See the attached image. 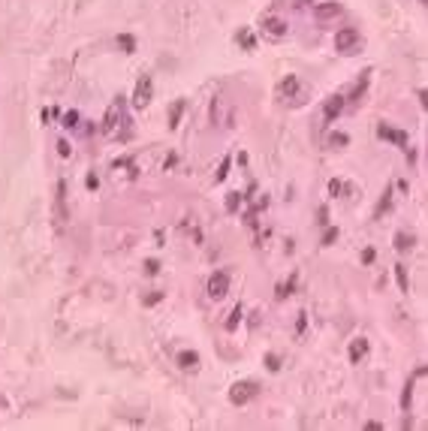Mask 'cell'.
Here are the masks:
<instances>
[{"label": "cell", "instance_id": "obj_6", "mask_svg": "<svg viewBox=\"0 0 428 431\" xmlns=\"http://www.w3.org/2000/svg\"><path fill=\"white\" fill-rule=\"evenodd\" d=\"M377 136H380V139H389V142H395V145H401V148H407V133L392 130L389 124H380V127H377Z\"/></svg>", "mask_w": 428, "mask_h": 431}, {"label": "cell", "instance_id": "obj_7", "mask_svg": "<svg viewBox=\"0 0 428 431\" xmlns=\"http://www.w3.org/2000/svg\"><path fill=\"white\" fill-rule=\"evenodd\" d=\"M338 15H341V6H338V3H332V0L317 6V21H320V24H326V21L338 18Z\"/></svg>", "mask_w": 428, "mask_h": 431}, {"label": "cell", "instance_id": "obj_1", "mask_svg": "<svg viewBox=\"0 0 428 431\" xmlns=\"http://www.w3.org/2000/svg\"><path fill=\"white\" fill-rule=\"evenodd\" d=\"M256 392H260V386H256L253 380H238V383L232 386V392H229V401H232V404H247V401L256 398Z\"/></svg>", "mask_w": 428, "mask_h": 431}, {"label": "cell", "instance_id": "obj_14", "mask_svg": "<svg viewBox=\"0 0 428 431\" xmlns=\"http://www.w3.org/2000/svg\"><path fill=\"white\" fill-rule=\"evenodd\" d=\"M395 247H398V250H407V247H413V235H407V232H398V235H395Z\"/></svg>", "mask_w": 428, "mask_h": 431}, {"label": "cell", "instance_id": "obj_9", "mask_svg": "<svg viewBox=\"0 0 428 431\" xmlns=\"http://www.w3.org/2000/svg\"><path fill=\"white\" fill-rule=\"evenodd\" d=\"M368 356V338H356L353 344H350V359L353 362H362Z\"/></svg>", "mask_w": 428, "mask_h": 431}, {"label": "cell", "instance_id": "obj_15", "mask_svg": "<svg viewBox=\"0 0 428 431\" xmlns=\"http://www.w3.org/2000/svg\"><path fill=\"white\" fill-rule=\"evenodd\" d=\"M395 281H398L401 293H407V272H404V266H395Z\"/></svg>", "mask_w": 428, "mask_h": 431}, {"label": "cell", "instance_id": "obj_26", "mask_svg": "<svg viewBox=\"0 0 428 431\" xmlns=\"http://www.w3.org/2000/svg\"><path fill=\"white\" fill-rule=\"evenodd\" d=\"M157 302H160V293H151V296L145 299V305H157Z\"/></svg>", "mask_w": 428, "mask_h": 431}, {"label": "cell", "instance_id": "obj_28", "mask_svg": "<svg viewBox=\"0 0 428 431\" xmlns=\"http://www.w3.org/2000/svg\"><path fill=\"white\" fill-rule=\"evenodd\" d=\"M419 100H422V106L428 109V91H419Z\"/></svg>", "mask_w": 428, "mask_h": 431}, {"label": "cell", "instance_id": "obj_27", "mask_svg": "<svg viewBox=\"0 0 428 431\" xmlns=\"http://www.w3.org/2000/svg\"><path fill=\"white\" fill-rule=\"evenodd\" d=\"M338 190H341V181H332V184H329V193H332V196H335V193H338Z\"/></svg>", "mask_w": 428, "mask_h": 431}, {"label": "cell", "instance_id": "obj_8", "mask_svg": "<svg viewBox=\"0 0 428 431\" xmlns=\"http://www.w3.org/2000/svg\"><path fill=\"white\" fill-rule=\"evenodd\" d=\"M341 109H344V97H341V94H335V97H329V100H326L323 115H326V118H338V115H341Z\"/></svg>", "mask_w": 428, "mask_h": 431}, {"label": "cell", "instance_id": "obj_5", "mask_svg": "<svg viewBox=\"0 0 428 431\" xmlns=\"http://www.w3.org/2000/svg\"><path fill=\"white\" fill-rule=\"evenodd\" d=\"M263 33L269 39H284L287 36V21L284 18H266L263 21Z\"/></svg>", "mask_w": 428, "mask_h": 431}, {"label": "cell", "instance_id": "obj_19", "mask_svg": "<svg viewBox=\"0 0 428 431\" xmlns=\"http://www.w3.org/2000/svg\"><path fill=\"white\" fill-rule=\"evenodd\" d=\"M238 42H241L244 48H253V36H250L247 30H241V33H238Z\"/></svg>", "mask_w": 428, "mask_h": 431}, {"label": "cell", "instance_id": "obj_10", "mask_svg": "<svg viewBox=\"0 0 428 431\" xmlns=\"http://www.w3.org/2000/svg\"><path fill=\"white\" fill-rule=\"evenodd\" d=\"M184 106H187L184 100H175V103H172V109H169V127H172V130L178 127V121H181V112H184Z\"/></svg>", "mask_w": 428, "mask_h": 431}, {"label": "cell", "instance_id": "obj_17", "mask_svg": "<svg viewBox=\"0 0 428 431\" xmlns=\"http://www.w3.org/2000/svg\"><path fill=\"white\" fill-rule=\"evenodd\" d=\"M238 320H241V308H235V311L229 314V320H226V329H235V326H238Z\"/></svg>", "mask_w": 428, "mask_h": 431}, {"label": "cell", "instance_id": "obj_16", "mask_svg": "<svg viewBox=\"0 0 428 431\" xmlns=\"http://www.w3.org/2000/svg\"><path fill=\"white\" fill-rule=\"evenodd\" d=\"M118 42H121V48H124V51H133V48H136L133 36H127V33H124V36H118Z\"/></svg>", "mask_w": 428, "mask_h": 431}, {"label": "cell", "instance_id": "obj_25", "mask_svg": "<svg viewBox=\"0 0 428 431\" xmlns=\"http://www.w3.org/2000/svg\"><path fill=\"white\" fill-rule=\"evenodd\" d=\"M335 238H338V229H329V232H326V238H323V244H332Z\"/></svg>", "mask_w": 428, "mask_h": 431}, {"label": "cell", "instance_id": "obj_11", "mask_svg": "<svg viewBox=\"0 0 428 431\" xmlns=\"http://www.w3.org/2000/svg\"><path fill=\"white\" fill-rule=\"evenodd\" d=\"M368 81H371V69H365V72H362V78H359V88H353V94H350V100H353V103H359V97L365 94Z\"/></svg>", "mask_w": 428, "mask_h": 431}, {"label": "cell", "instance_id": "obj_29", "mask_svg": "<svg viewBox=\"0 0 428 431\" xmlns=\"http://www.w3.org/2000/svg\"><path fill=\"white\" fill-rule=\"evenodd\" d=\"M419 3H425V6H428V0H419Z\"/></svg>", "mask_w": 428, "mask_h": 431}, {"label": "cell", "instance_id": "obj_13", "mask_svg": "<svg viewBox=\"0 0 428 431\" xmlns=\"http://www.w3.org/2000/svg\"><path fill=\"white\" fill-rule=\"evenodd\" d=\"M196 362H199V356H196V353H181V356H178V365H181V368H190V371H193V368H196Z\"/></svg>", "mask_w": 428, "mask_h": 431}, {"label": "cell", "instance_id": "obj_18", "mask_svg": "<svg viewBox=\"0 0 428 431\" xmlns=\"http://www.w3.org/2000/svg\"><path fill=\"white\" fill-rule=\"evenodd\" d=\"M266 365H269V371H281V359H278L275 353H269V356H266Z\"/></svg>", "mask_w": 428, "mask_h": 431}, {"label": "cell", "instance_id": "obj_4", "mask_svg": "<svg viewBox=\"0 0 428 431\" xmlns=\"http://www.w3.org/2000/svg\"><path fill=\"white\" fill-rule=\"evenodd\" d=\"M208 296L211 299H223L226 293H229V272H214L211 278H208Z\"/></svg>", "mask_w": 428, "mask_h": 431}, {"label": "cell", "instance_id": "obj_22", "mask_svg": "<svg viewBox=\"0 0 428 431\" xmlns=\"http://www.w3.org/2000/svg\"><path fill=\"white\" fill-rule=\"evenodd\" d=\"M374 256H377L374 247H365V250H362V263H374Z\"/></svg>", "mask_w": 428, "mask_h": 431}, {"label": "cell", "instance_id": "obj_2", "mask_svg": "<svg viewBox=\"0 0 428 431\" xmlns=\"http://www.w3.org/2000/svg\"><path fill=\"white\" fill-rule=\"evenodd\" d=\"M356 45H359V33H356V27H341V30L335 33V48H338L341 54H353V51H356Z\"/></svg>", "mask_w": 428, "mask_h": 431}, {"label": "cell", "instance_id": "obj_20", "mask_svg": "<svg viewBox=\"0 0 428 431\" xmlns=\"http://www.w3.org/2000/svg\"><path fill=\"white\" fill-rule=\"evenodd\" d=\"M293 284H296V278H290L287 284H281V287H278V296H281V299H284V296H290V290H293Z\"/></svg>", "mask_w": 428, "mask_h": 431}, {"label": "cell", "instance_id": "obj_24", "mask_svg": "<svg viewBox=\"0 0 428 431\" xmlns=\"http://www.w3.org/2000/svg\"><path fill=\"white\" fill-rule=\"evenodd\" d=\"M226 172H229V160H223V163H220V172H217V181H223V178H226Z\"/></svg>", "mask_w": 428, "mask_h": 431}, {"label": "cell", "instance_id": "obj_3", "mask_svg": "<svg viewBox=\"0 0 428 431\" xmlns=\"http://www.w3.org/2000/svg\"><path fill=\"white\" fill-rule=\"evenodd\" d=\"M151 97H154V81H151V75H139L136 91H133V106H136V109H145V106L151 103Z\"/></svg>", "mask_w": 428, "mask_h": 431}, {"label": "cell", "instance_id": "obj_12", "mask_svg": "<svg viewBox=\"0 0 428 431\" xmlns=\"http://www.w3.org/2000/svg\"><path fill=\"white\" fill-rule=\"evenodd\" d=\"M296 88H299V78H296V75H287V78L281 81V88H278V91H281L284 97H290V94H296Z\"/></svg>", "mask_w": 428, "mask_h": 431}, {"label": "cell", "instance_id": "obj_21", "mask_svg": "<svg viewBox=\"0 0 428 431\" xmlns=\"http://www.w3.org/2000/svg\"><path fill=\"white\" fill-rule=\"evenodd\" d=\"M115 121H118V109H109V118H106V127L112 130V127H115Z\"/></svg>", "mask_w": 428, "mask_h": 431}, {"label": "cell", "instance_id": "obj_23", "mask_svg": "<svg viewBox=\"0 0 428 431\" xmlns=\"http://www.w3.org/2000/svg\"><path fill=\"white\" fill-rule=\"evenodd\" d=\"M332 145H347V136H341V133H332V139H329Z\"/></svg>", "mask_w": 428, "mask_h": 431}]
</instances>
